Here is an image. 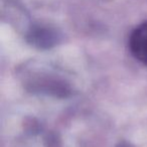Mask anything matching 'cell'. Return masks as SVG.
<instances>
[{
  "instance_id": "6da1fadb",
  "label": "cell",
  "mask_w": 147,
  "mask_h": 147,
  "mask_svg": "<svg viewBox=\"0 0 147 147\" xmlns=\"http://www.w3.org/2000/svg\"><path fill=\"white\" fill-rule=\"evenodd\" d=\"M129 47L133 57L147 65V20L140 23L131 32Z\"/></svg>"
}]
</instances>
